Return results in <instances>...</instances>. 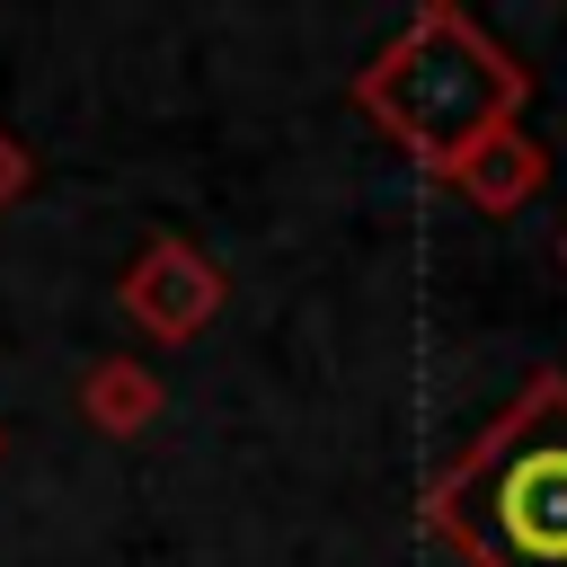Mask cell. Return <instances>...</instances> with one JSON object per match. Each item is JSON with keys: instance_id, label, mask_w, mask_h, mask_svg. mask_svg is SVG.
<instances>
[{"instance_id": "cell-1", "label": "cell", "mask_w": 567, "mask_h": 567, "mask_svg": "<svg viewBox=\"0 0 567 567\" xmlns=\"http://www.w3.org/2000/svg\"><path fill=\"white\" fill-rule=\"evenodd\" d=\"M434 532L478 567H567V381H532L434 487Z\"/></svg>"}]
</instances>
